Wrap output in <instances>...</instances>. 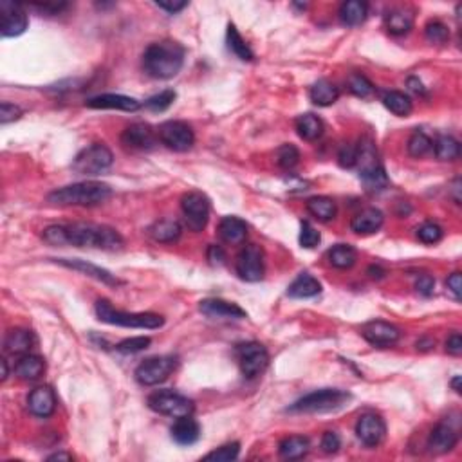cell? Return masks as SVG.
<instances>
[{"label":"cell","instance_id":"obj_1","mask_svg":"<svg viewBox=\"0 0 462 462\" xmlns=\"http://www.w3.org/2000/svg\"><path fill=\"white\" fill-rule=\"evenodd\" d=\"M186 51L176 40H161L148 46L143 55L145 73L158 80H170L177 76L184 65Z\"/></svg>","mask_w":462,"mask_h":462},{"label":"cell","instance_id":"obj_2","mask_svg":"<svg viewBox=\"0 0 462 462\" xmlns=\"http://www.w3.org/2000/svg\"><path fill=\"white\" fill-rule=\"evenodd\" d=\"M67 242L76 248H98L115 251L123 248V237L114 227L102 226V224L76 223L69 224Z\"/></svg>","mask_w":462,"mask_h":462},{"label":"cell","instance_id":"obj_3","mask_svg":"<svg viewBox=\"0 0 462 462\" xmlns=\"http://www.w3.org/2000/svg\"><path fill=\"white\" fill-rule=\"evenodd\" d=\"M112 195L108 184L99 181H83L58 188L48 195V201L58 206H98Z\"/></svg>","mask_w":462,"mask_h":462},{"label":"cell","instance_id":"obj_4","mask_svg":"<svg viewBox=\"0 0 462 462\" xmlns=\"http://www.w3.org/2000/svg\"><path fill=\"white\" fill-rule=\"evenodd\" d=\"M96 316L103 323L127 329H159L163 327L164 318L154 313H125L120 309H114L108 300L96 302Z\"/></svg>","mask_w":462,"mask_h":462},{"label":"cell","instance_id":"obj_5","mask_svg":"<svg viewBox=\"0 0 462 462\" xmlns=\"http://www.w3.org/2000/svg\"><path fill=\"white\" fill-rule=\"evenodd\" d=\"M352 396L340 388H321L304 396L289 407L293 414H329L343 408Z\"/></svg>","mask_w":462,"mask_h":462},{"label":"cell","instance_id":"obj_6","mask_svg":"<svg viewBox=\"0 0 462 462\" xmlns=\"http://www.w3.org/2000/svg\"><path fill=\"white\" fill-rule=\"evenodd\" d=\"M112 163H114V155H112L111 148L103 143H94V145L83 148L74 158L73 170L80 176H99L103 172H107Z\"/></svg>","mask_w":462,"mask_h":462},{"label":"cell","instance_id":"obj_7","mask_svg":"<svg viewBox=\"0 0 462 462\" xmlns=\"http://www.w3.org/2000/svg\"><path fill=\"white\" fill-rule=\"evenodd\" d=\"M146 402H148L150 410H154L155 414L174 417V419H179L184 415H192L193 410H195L192 399L183 394H177L174 390H158V392L148 396Z\"/></svg>","mask_w":462,"mask_h":462},{"label":"cell","instance_id":"obj_8","mask_svg":"<svg viewBox=\"0 0 462 462\" xmlns=\"http://www.w3.org/2000/svg\"><path fill=\"white\" fill-rule=\"evenodd\" d=\"M181 210L184 215V223L188 226V230L202 231L210 220L211 204L210 199L206 197L202 192H188L184 193L181 199Z\"/></svg>","mask_w":462,"mask_h":462},{"label":"cell","instance_id":"obj_9","mask_svg":"<svg viewBox=\"0 0 462 462\" xmlns=\"http://www.w3.org/2000/svg\"><path fill=\"white\" fill-rule=\"evenodd\" d=\"M176 365L177 360L174 356H155V358H148L143 361L136 368L134 376L139 385L155 386L168 379V376L176 370Z\"/></svg>","mask_w":462,"mask_h":462},{"label":"cell","instance_id":"obj_10","mask_svg":"<svg viewBox=\"0 0 462 462\" xmlns=\"http://www.w3.org/2000/svg\"><path fill=\"white\" fill-rule=\"evenodd\" d=\"M237 358H239L240 370L248 379L260 376L270 365V352L262 343L257 342L242 343L237 346Z\"/></svg>","mask_w":462,"mask_h":462},{"label":"cell","instance_id":"obj_11","mask_svg":"<svg viewBox=\"0 0 462 462\" xmlns=\"http://www.w3.org/2000/svg\"><path fill=\"white\" fill-rule=\"evenodd\" d=\"M159 141L174 152H186L195 143L192 127L184 121H164L158 129Z\"/></svg>","mask_w":462,"mask_h":462},{"label":"cell","instance_id":"obj_12","mask_svg":"<svg viewBox=\"0 0 462 462\" xmlns=\"http://www.w3.org/2000/svg\"><path fill=\"white\" fill-rule=\"evenodd\" d=\"M237 274L246 282L264 279V249L258 244H248L237 257Z\"/></svg>","mask_w":462,"mask_h":462},{"label":"cell","instance_id":"obj_13","mask_svg":"<svg viewBox=\"0 0 462 462\" xmlns=\"http://www.w3.org/2000/svg\"><path fill=\"white\" fill-rule=\"evenodd\" d=\"M27 13L24 6L11 0H2L0 2V34L4 38L18 36L27 29Z\"/></svg>","mask_w":462,"mask_h":462},{"label":"cell","instance_id":"obj_14","mask_svg":"<svg viewBox=\"0 0 462 462\" xmlns=\"http://www.w3.org/2000/svg\"><path fill=\"white\" fill-rule=\"evenodd\" d=\"M356 435L368 448H376L386 435V424L377 414H363L356 423Z\"/></svg>","mask_w":462,"mask_h":462},{"label":"cell","instance_id":"obj_15","mask_svg":"<svg viewBox=\"0 0 462 462\" xmlns=\"http://www.w3.org/2000/svg\"><path fill=\"white\" fill-rule=\"evenodd\" d=\"M361 336L367 340L370 345L381 346V349H386V346H392L401 340V330L398 329L392 323H386V321H368L367 326L361 329Z\"/></svg>","mask_w":462,"mask_h":462},{"label":"cell","instance_id":"obj_16","mask_svg":"<svg viewBox=\"0 0 462 462\" xmlns=\"http://www.w3.org/2000/svg\"><path fill=\"white\" fill-rule=\"evenodd\" d=\"M159 137L155 130L146 123H134L121 134V143L132 150H152L158 145Z\"/></svg>","mask_w":462,"mask_h":462},{"label":"cell","instance_id":"obj_17","mask_svg":"<svg viewBox=\"0 0 462 462\" xmlns=\"http://www.w3.org/2000/svg\"><path fill=\"white\" fill-rule=\"evenodd\" d=\"M199 311L211 320H242L248 316L244 309L220 298L202 300L199 302Z\"/></svg>","mask_w":462,"mask_h":462},{"label":"cell","instance_id":"obj_18","mask_svg":"<svg viewBox=\"0 0 462 462\" xmlns=\"http://www.w3.org/2000/svg\"><path fill=\"white\" fill-rule=\"evenodd\" d=\"M27 408L36 417H51L56 410V396L51 386H38L27 398Z\"/></svg>","mask_w":462,"mask_h":462},{"label":"cell","instance_id":"obj_19","mask_svg":"<svg viewBox=\"0 0 462 462\" xmlns=\"http://www.w3.org/2000/svg\"><path fill=\"white\" fill-rule=\"evenodd\" d=\"M56 262L62 265H65V267H69V270L82 271V273H85L87 276H90V279L107 284V286H120L121 284L120 280L115 279L114 274L111 273V271L102 270V267H98V265H94V264H90V262H87V260H80V258H58Z\"/></svg>","mask_w":462,"mask_h":462},{"label":"cell","instance_id":"obj_20","mask_svg":"<svg viewBox=\"0 0 462 462\" xmlns=\"http://www.w3.org/2000/svg\"><path fill=\"white\" fill-rule=\"evenodd\" d=\"M458 441L457 430L451 428L448 423H439L432 430L428 439V449L432 454H448L455 448Z\"/></svg>","mask_w":462,"mask_h":462},{"label":"cell","instance_id":"obj_21","mask_svg":"<svg viewBox=\"0 0 462 462\" xmlns=\"http://www.w3.org/2000/svg\"><path fill=\"white\" fill-rule=\"evenodd\" d=\"M89 108H111V111H125V112H136L141 107V103L136 98L123 94H99L90 98L87 102Z\"/></svg>","mask_w":462,"mask_h":462},{"label":"cell","instance_id":"obj_22","mask_svg":"<svg viewBox=\"0 0 462 462\" xmlns=\"http://www.w3.org/2000/svg\"><path fill=\"white\" fill-rule=\"evenodd\" d=\"M383 223H385V215L377 208H367L352 217L351 227L354 233H360V235H372L381 230Z\"/></svg>","mask_w":462,"mask_h":462},{"label":"cell","instance_id":"obj_23","mask_svg":"<svg viewBox=\"0 0 462 462\" xmlns=\"http://www.w3.org/2000/svg\"><path fill=\"white\" fill-rule=\"evenodd\" d=\"M201 437V426L195 419H192V415H184L174 423L172 426V439L181 446L195 444Z\"/></svg>","mask_w":462,"mask_h":462},{"label":"cell","instance_id":"obj_24","mask_svg":"<svg viewBox=\"0 0 462 462\" xmlns=\"http://www.w3.org/2000/svg\"><path fill=\"white\" fill-rule=\"evenodd\" d=\"M415 15L408 8H394L385 15V27L390 34L394 36H402L410 33L414 27Z\"/></svg>","mask_w":462,"mask_h":462},{"label":"cell","instance_id":"obj_25","mask_svg":"<svg viewBox=\"0 0 462 462\" xmlns=\"http://www.w3.org/2000/svg\"><path fill=\"white\" fill-rule=\"evenodd\" d=\"M36 343L34 334L27 329H13L6 334L4 340V351L8 354H29V351Z\"/></svg>","mask_w":462,"mask_h":462},{"label":"cell","instance_id":"obj_26","mask_svg":"<svg viewBox=\"0 0 462 462\" xmlns=\"http://www.w3.org/2000/svg\"><path fill=\"white\" fill-rule=\"evenodd\" d=\"M218 235L226 244H242L248 237V224L239 217H224L218 224Z\"/></svg>","mask_w":462,"mask_h":462},{"label":"cell","instance_id":"obj_27","mask_svg":"<svg viewBox=\"0 0 462 462\" xmlns=\"http://www.w3.org/2000/svg\"><path fill=\"white\" fill-rule=\"evenodd\" d=\"M15 376L24 381L38 379L46 370V361L40 356L34 354H22L18 361L15 363Z\"/></svg>","mask_w":462,"mask_h":462},{"label":"cell","instance_id":"obj_28","mask_svg":"<svg viewBox=\"0 0 462 462\" xmlns=\"http://www.w3.org/2000/svg\"><path fill=\"white\" fill-rule=\"evenodd\" d=\"M368 17V6L361 0H349L340 8V20L346 27L361 26Z\"/></svg>","mask_w":462,"mask_h":462},{"label":"cell","instance_id":"obj_29","mask_svg":"<svg viewBox=\"0 0 462 462\" xmlns=\"http://www.w3.org/2000/svg\"><path fill=\"white\" fill-rule=\"evenodd\" d=\"M321 284L314 279L313 274L302 273L295 279V282L289 286L287 295L291 298H313V296L320 295Z\"/></svg>","mask_w":462,"mask_h":462},{"label":"cell","instance_id":"obj_30","mask_svg":"<svg viewBox=\"0 0 462 462\" xmlns=\"http://www.w3.org/2000/svg\"><path fill=\"white\" fill-rule=\"evenodd\" d=\"M309 98L313 103H316L318 107H329L338 102L340 89L329 80H318L309 90Z\"/></svg>","mask_w":462,"mask_h":462},{"label":"cell","instance_id":"obj_31","mask_svg":"<svg viewBox=\"0 0 462 462\" xmlns=\"http://www.w3.org/2000/svg\"><path fill=\"white\" fill-rule=\"evenodd\" d=\"M309 439L302 435H291L286 437L279 446V454L282 458L287 461H298V458H304L309 454Z\"/></svg>","mask_w":462,"mask_h":462},{"label":"cell","instance_id":"obj_32","mask_svg":"<svg viewBox=\"0 0 462 462\" xmlns=\"http://www.w3.org/2000/svg\"><path fill=\"white\" fill-rule=\"evenodd\" d=\"M150 237L155 242H163V244L176 242L181 237V224L174 220V218H161V220L154 223V226L150 227Z\"/></svg>","mask_w":462,"mask_h":462},{"label":"cell","instance_id":"obj_33","mask_svg":"<svg viewBox=\"0 0 462 462\" xmlns=\"http://www.w3.org/2000/svg\"><path fill=\"white\" fill-rule=\"evenodd\" d=\"M296 132L305 141H316L323 134V121L314 114H302L296 120Z\"/></svg>","mask_w":462,"mask_h":462},{"label":"cell","instance_id":"obj_34","mask_svg":"<svg viewBox=\"0 0 462 462\" xmlns=\"http://www.w3.org/2000/svg\"><path fill=\"white\" fill-rule=\"evenodd\" d=\"M383 105H385L392 114L401 115V118L410 115L412 108H414L412 99L408 98L405 92H401V90H388V92H385V94H383Z\"/></svg>","mask_w":462,"mask_h":462},{"label":"cell","instance_id":"obj_35","mask_svg":"<svg viewBox=\"0 0 462 462\" xmlns=\"http://www.w3.org/2000/svg\"><path fill=\"white\" fill-rule=\"evenodd\" d=\"M327 258H329L330 265H334V267H338V270H349V267H352V265L356 264V260H358V253H356V249L352 248V246L338 244L329 249Z\"/></svg>","mask_w":462,"mask_h":462},{"label":"cell","instance_id":"obj_36","mask_svg":"<svg viewBox=\"0 0 462 462\" xmlns=\"http://www.w3.org/2000/svg\"><path fill=\"white\" fill-rule=\"evenodd\" d=\"M307 210L309 214L316 217L321 223H329L336 217V202L330 197H313L307 201Z\"/></svg>","mask_w":462,"mask_h":462},{"label":"cell","instance_id":"obj_37","mask_svg":"<svg viewBox=\"0 0 462 462\" xmlns=\"http://www.w3.org/2000/svg\"><path fill=\"white\" fill-rule=\"evenodd\" d=\"M226 42H227V49H230L237 58L244 62H251L255 58L253 51L249 49V46L246 43V40L240 36V33L237 31V27L233 24L227 26V34H226Z\"/></svg>","mask_w":462,"mask_h":462},{"label":"cell","instance_id":"obj_38","mask_svg":"<svg viewBox=\"0 0 462 462\" xmlns=\"http://www.w3.org/2000/svg\"><path fill=\"white\" fill-rule=\"evenodd\" d=\"M433 150L439 161H455L461 155V143L454 136H441L433 143Z\"/></svg>","mask_w":462,"mask_h":462},{"label":"cell","instance_id":"obj_39","mask_svg":"<svg viewBox=\"0 0 462 462\" xmlns=\"http://www.w3.org/2000/svg\"><path fill=\"white\" fill-rule=\"evenodd\" d=\"M361 181L367 186V190L370 192H381V190H385L388 186V177L385 174V168L377 167L372 168V170L368 172H361Z\"/></svg>","mask_w":462,"mask_h":462},{"label":"cell","instance_id":"obj_40","mask_svg":"<svg viewBox=\"0 0 462 462\" xmlns=\"http://www.w3.org/2000/svg\"><path fill=\"white\" fill-rule=\"evenodd\" d=\"M407 148L412 158H423V155H426L433 148V143L426 134L421 132V130H415L410 136V139H408Z\"/></svg>","mask_w":462,"mask_h":462},{"label":"cell","instance_id":"obj_41","mask_svg":"<svg viewBox=\"0 0 462 462\" xmlns=\"http://www.w3.org/2000/svg\"><path fill=\"white\" fill-rule=\"evenodd\" d=\"M346 85H349V90H351L352 94L358 96V98H370L376 92L374 83L367 76H363V74H352Z\"/></svg>","mask_w":462,"mask_h":462},{"label":"cell","instance_id":"obj_42","mask_svg":"<svg viewBox=\"0 0 462 462\" xmlns=\"http://www.w3.org/2000/svg\"><path fill=\"white\" fill-rule=\"evenodd\" d=\"M274 161L284 170H291L300 163V152L295 145H282L276 154H274Z\"/></svg>","mask_w":462,"mask_h":462},{"label":"cell","instance_id":"obj_43","mask_svg":"<svg viewBox=\"0 0 462 462\" xmlns=\"http://www.w3.org/2000/svg\"><path fill=\"white\" fill-rule=\"evenodd\" d=\"M176 92L174 90H163V92H159V94L152 96L145 102V107L152 112H164L167 108L172 107V103L176 102Z\"/></svg>","mask_w":462,"mask_h":462},{"label":"cell","instance_id":"obj_44","mask_svg":"<svg viewBox=\"0 0 462 462\" xmlns=\"http://www.w3.org/2000/svg\"><path fill=\"white\" fill-rule=\"evenodd\" d=\"M424 34H426V40L432 43H444L449 38V29L444 22L441 20H430L424 27Z\"/></svg>","mask_w":462,"mask_h":462},{"label":"cell","instance_id":"obj_45","mask_svg":"<svg viewBox=\"0 0 462 462\" xmlns=\"http://www.w3.org/2000/svg\"><path fill=\"white\" fill-rule=\"evenodd\" d=\"M240 454V444L239 442H230V444L220 446L215 451H210L204 455V461H215V462H231L235 461Z\"/></svg>","mask_w":462,"mask_h":462},{"label":"cell","instance_id":"obj_46","mask_svg":"<svg viewBox=\"0 0 462 462\" xmlns=\"http://www.w3.org/2000/svg\"><path fill=\"white\" fill-rule=\"evenodd\" d=\"M442 235H444V231L435 223H424L417 227V239L423 244H437L442 239Z\"/></svg>","mask_w":462,"mask_h":462},{"label":"cell","instance_id":"obj_47","mask_svg":"<svg viewBox=\"0 0 462 462\" xmlns=\"http://www.w3.org/2000/svg\"><path fill=\"white\" fill-rule=\"evenodd\" d=\"M150 343H152V340L146 338V336H134V338H127L118 343V345H115V351L123 352V354H136V352H141L145 351V349H148Z\"/></svg>","mask_w":462,"mask_h":462},{"label":"cell","instance_id":"obj_48","mask_svg":"<svg viewBox=\"0 0 462 462\" xmlns=\"http://www.w3.org/2000/svg\"><path fill=\"white\" fill-rule=\"evenodd\" d=\"M358 155H360V146L354 143H346L340 148L338 163L342 168H354L358 164Z\"/></svg>","mask_w":462,"mask_h":462},{"label":"cell","instance_id":"obj_49","mask_svg":"<svg viewBox=\"0 0 462 462\" xmlns=\"http://www.w3.org/2000/svg\"><path fill=\"white\" fill-rule=\"evenodd\" d=\"M320 231H316V227H313L309 223H302L300 227V246L305 249H313L320 244Z\"/></svg>","mask_w":462,"mask_h":462},{"label":"cell","instance_id":"obj_50","mask_svg":"<svg viewBox=\"0 0 462 462\" xmlns=\"http://www.w3.org/2000/svg\"><path fill=\"white\" fill-rule=\"evenodd\" d=\"M42 239L51 246H65L67 242V227L65 226H49L43 230Z\"/></svg>","mask_w":462,"mask_h":462},{"label":"cell","instance_id":"obj_51","mask_svg":"<svg viewBox=\"0 0 462 462\" xmlns=\"http://www.w3.org/2000/svg\"><path fill=\"white\" fill-rule=\"evenodd\" d=\"M20 115H22V108L18 107V105L9 102L0 103V123L2 125H8L9 121L18 120Z\"/></svg>","mask_w":462,"mask_h":462},{"label":"cell","instance_id":"obj_52","mask_svg":"<svg viewBox=\"0 0 462 462\" xmlns=\"http://www.w3.org/2000/svg\"><path fill=\"white\" fill-rule=\"evenodd\" d=\"M320 446L326 454H336V451L342 448V439H340V435L336 432H326L323 437H321Z\"/></svg>","mask_w":462,"mask_h":462},{"label":"cell","instance_id":"obj_53","mask_svg":"<svg viewBox=\"0 0 462 462\" xmlns=\"http://www.w3.org/2000/svg\"><path fill=\"white\" fill-rule=\"evenodd\" d=\"M415 289L423 296H432L433 289H435V280L430 274H421L419 279L415 280Z\"/></svg>","mask_w":462,"mask_h":462},{"label":"cell","instance_id":"obj_54","mask_svg":"<svg viewBox=\"0 0 462 462\" xmlns=\"http://www.w3.org/2000/svg\"><path fill=\"white\" fill-rule=\"evenodd\" d=\"M155 6H158L159 9L168 11L170 15H176L179 13V11H183V9L188 6V2H184V0H161V2H155Z\"/></svg>","mask_w":462,"mask_h":462},{"label":"cell","instance_id":"obj_55","mask_svg":"<svg viewBox=\"0 0 462 462\" xmlns=\"http://www.w3.org/2000/svg\"><path fill=\"white\" fill-rule=\"evenodd\" d=\"M446 286H448L449 293L455 296V300H461L462 296V276L461 273H451L449 274L448 282H446Z\"/></svg>","mask_w":462,"mask_h":462},{"label":"cell","instance_id":"obj_56","mask_svg":"<svg viewBox=\"0 0 462 462\" xmlns=\"http://www.w3.org/2000/svg\"><path fill=\"white\" fill-rule=\"evenodd\" d=\"M446 352L451 356H461L462 354V338L458 332H454L446 340Z\"/></svg>","mask_w":462,"mask_h":462},{"label":"cell","instance_id":"obj_57","mask_svg":"<svg viewBox=\"0 0 462 462\" xmlns=\"http://www.w3.org/2000/svg\"><path fill=\"white\" fill-rule=\"evenodd\" d=\"M34 8L40 9L42 13H49V15H58L60 11H64L67 8L65 2H43V4H34Z\"/></svg>","mask_w":462,"mask_h":462},{"label":"cell","instance_id":"obj_58","mask_svg":"<svg viewBox=\"0 0 462 462\" xmlns=\"http://www.w3.org/2000/svg\"><path fill=\"white\" fill-rule=\"evenodd\" d=\"M208 260L211 262V264H224V260H226V253L223 251V248L220 246H210V249H208Z\"/></svg>","mask_w":462,"mask_h":462},{"label":"cell","instance_id":"obj_59","mask_svg":"<svg viewBox=\"0 0 462 462\" xmlns=\"http://www.w3.org/2000/svg\"><path fill=\"white\" fill-rule=\"evenodd\" d=\"M408 87H410V89L414 90L415 94H423V92H424L423 83H421L419 80H415V78H410V80H408Z\"/></svg>","mask_w":462,"mask_h":462},{"label":"cell","instance_id":"obj_60","mask_svg":"<svg viewBox=\"0 0 462 462\" xmlns=\"http://www.w3.org/2000/svg\"><path fill=\"white\" fill-rule=\"evenodd\" d=\"M451 192H454V201L461 202V195H458V192H461V179H455L454 181V186H451Z\"/></svg>","mask_w":462,"mask_h":462},{"label":"cell","instance_id":"obj_61","mask_svg":"<svg viewBox=\"0 0 462 462\" xmlns=\"http://www.w3.org/2000/svg\"><path fill=\"white\" fill-rule=\"evenodd\" d=\"M48 461H73V455L71 454H55V455H49Z\"/></svg>","mask_w":462,"mask_h":462},{"label":"cell","instance_id":"obj_62","mask_svg":"<svg viewBox=\"0 0 462 462\" xmlns=\"http://www.w3.org/2000/svg\"><path fill=\"white\" fill-rule=\"evenodd\" d=\"M368 273H370V276H374V279H381V276H383V274H385V271L381 270V267H376V265H372V267H370V270H368Z\"/></svg>","mask_w":462,"mask_h":462},{"label":"cell","instance_id":"obj_63","mask_svg":"<svg viewBox=\"0 0 462 462\" xmlns=\"http://www.w3.org/2000/svg\"><path fill=\"white\" fill-rule=\"evenodd\" d=\"M449 385H451V388H454L457 394H461V376H455Z\"/></svg>","mask_w":462,"mask_h":462},{"label":"cell","instance_id":"obj_64","mask_svg":"<svg viewBox=\"0 0 462 462\" xmlns=\"http://www.w3.org/2000/svg\"><path fill=\"white\" fill-rule=\"evenodd\" d=\"M0 365H2V381H6V379H8V376H9V370H8V361H6V360H2V361H0Z\"/></svg>","mask_w":462,"mask_h":462}]
</instances>
